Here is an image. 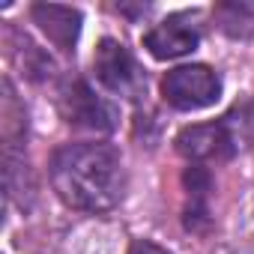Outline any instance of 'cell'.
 I'll return each instance as SVG.
<instances>
[{"label":"cell","instance_id":"cell-1","mask_svg":"<svg viewBox=\"0 0 254 254\" xmlns=\"http://www.w3.org/2000/svg\"><path fill=\"white\" fill-rule=\"evenodd\" d=\"M51 186L72 209L108 212L123 200L126 174L114 147L66 144L51 156Z\"/></svg>","mask_w":254,"mask_h":254},{"label":"cell","instance_id":"cell-2","mask_svg":"<svg viewBox=\"0 0 254 254\" xmlns=\"http://www.w3.org/2000/svg\"><path fill=\"white\" fill-rule=\"evenodd\" d=\"M162 96L177 111H200L221 99V78L203 63L177 66L165 75Z\"/></svg>","mask_w":254,"mask_h":254},{"label":"cell","instance_id":"cell-3","mask_svg":"<svg viewBox=\"0 0 254 254\" xmlns=\"http://www.w3.org/2000/svg\"><path fill=\"white\" fill-rule=\"evenodd\" d=\"M93 69H96V78L105 90L117 93V96H129V99H138L141 90H144V72L141 66L135 63V57L129 54L123 42L117 39H102L99 48H96V57H93Z\"/></svg>","mask_w":254,"mask_h":254},{"label":"cell","instance_id":"cell-4","mask_svg":"<svg viewBox=\"0 0 254 254\" xmlns=\"http://www.w3.org/2000/svg\"><path fill=\"white\" fill-rule=\"evenodd\" d=\"M60 111L66 117L69 126L78 129H90V132H111L117 126V111L114 105H108L102 96H96L84 81H72L63 93H60Z\"/></svg>","mask_w":254,"mask_h":254},{"label":"cell","instance_id":"cell-5","mask_svg":"<svg viewBox=\"0 0 254 254\" xmlns=\"http://www.w3.org/2000/svg\"><path fill=\"white\" fill-rule=\"evenodd\" d=\"M200 45V27H197V12H177L168 15L162 24H156L144 36V48L156 60H177L191 54Z\"/></svg>","mask_w":254,"mask_h":254},{"label":"cell","instance_id":"cell-6","mask_svg":"<svg viewBox=\"0 0 254 254\" xmlns=\"http://www.w3.org/2000/svg\"><path fill=\"white\" fill-rule=\"evenodd\" d=\"M177 150L191 162H209V159H227L233 153V138L224 123H203V126H189L177 135Z\"/></svg>","mask_w":254,"mask_h":254},{"label":"cell","instance_id":"cell-7","mask_svg":"<svg viewBox=\"0 0 254 254\" xmlns=\"http://www.w3.org/2000/svg\"><path fill=\"white\" fill-rule=\"evenodd\" d=\"M33 24L63 51H72L81 33V12L72 6H57V3H36L30 9Z\"/></svg>","mask_w":254,"mask_h":254},{"label":"cell","instance_id":"cell-8","mask_svg":"<svg viewBox=\"0 0 254 254\" xmlns=\"http://www.w3.org/2000/svg\"><path fill=\"white\" fill-rule=\"evenodd\" d=\"M186 183V194H189V203H186V227L189 230H203L206 218H209V209H206V197H209V189H212V180L209 174L200 168V165H191L183 177Z\"/></svg>","mask_w":254,"mask_h":254},{"label":"cell","instance_id":"cell-9","mask_svg":"<svg viewBox=\"0 0 254 254\" xmlns=\"http://www.w3.org/2000/svg\"><path fill=\"white\" fill-rule=\"evenodd\" d=\"M215 21H218V27L227 33V36H248L251 33V27H254V21H251V12H248V6H242V3H221V6H215Z\"/></svg>","mask_w":254,"mask_h":254},{"label":"cell","instance_id":"cell-10","mask_svg":"<svg viewBox=\"0 0 254 254\" xmlns=\"http://www.w3.org/2000/svg\"><path fill=\"white\" fill-rule=\"evenodd\" d=\"M129 254H168L162 245H156V242H150V239H135L132 242V251Z\"/></svg>","mask_w":254,"mask_h":254}]
</instances>
